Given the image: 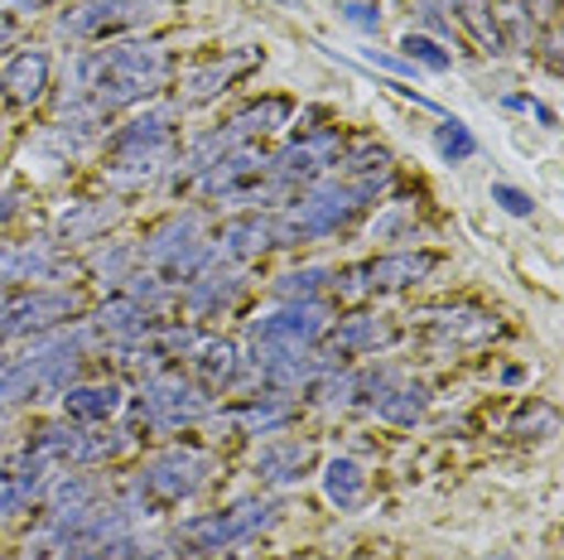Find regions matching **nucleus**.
Listing matches in <instances>:
<instances>
[{
	"label": "nucleus",
	"instance_id": "nucleus-17",
	"mask_svg": "<svg viewBox=\"0 0 564 560\" xmlns=\"http://www.w3.org/2000/svg\"><path fill=\"white\" fill-rule=\"evenodd\" d=\"M275 247V218L271 213H261V208H247V213H237V218H227L223 223V237H217V261H251V257H261V251H271Z\"/></svg>",
	"mask_w": 564,
	"mask_h": 560
},
{
	"label": "nucleus",
	"instance_id": "nucleus-30",
	"mask_svg": "<svg viewBox=\"0 0 564 560\" xmlns=\"http://www.w3.org/2000/svg\"><path fill=\"white\" fill-rule=\"evenodd\" d=\"M333 266H300V271H290V276H280L275 280V295L280 300H314L318 290H328L333 286Z\"/></svg>",
	"mask_w": 564,
	"mask_h": 560
},
{
	"label": "nucleus",
	"instance_id": "nucleus-3",
	"mask_svg": "<svg viewBox=\"0 0 564 560\" xmlns=\"http://www.w3.org/2000/svg\"><path fill=\"white\" fill-rule=\"evenodd\" d=\"M178 111L174 107H150L131 117L126 126L107 136V180L117 189H140L150 180H160L174 164V140H178Z\"/></svg>",
	"mask_w": 564,
	"mask_h": 560
},
{
	"label": "nucleus",
	"instance_id": "nucleus-26",
	"mask_svg": "<svg viewBox=\"0 0 564 560\" xmlns=\"http://www.w3.org/2000/svg\"><path fill=\"white\" fill-rule=\"evenodd\" d=\"M54 271H58V257H54V247H44V241L0 251V286H6V280H48Z\"/></svg>",
	"mask_w": 564,
	"mask_h": 560
},
{
	"label": "nucleus",
	"instance_id": "nucleus-35",
	"mask_svg": "<svg viewBox=\"0 0 564 560\" xmlns=\"http://www.w3.org/2000/svg\"><path fill=\"white\" fill-rule=\"evenodd\" d=\"M30 498H24V488H20V478L15 474H6V469H0V517L6 513H15V507H24Z\"/></svg>",
	"mask_w": 564,
	"mask_h": 560
},
{
	"label": "nucleus",
	"instance_id": "nucleus-11",
	"mask_svg": "<svg viewBox=\"0 0 564 560\" xmlns=\"http://www.w3.org/2000/svg\"><path fill=\"white\" fill-rule=\"evenodd\" d=\"M164 15V0H78L58 24L68 40H111L126 30H145Z\"/></svg>",
	"mask_w": 564,
	"mask_h": 560
},
{
	"label": "nucleus",
	"instance_id": "nucleus-39",
	"mask_svg": "<svg viewBox=\"0 0 564 560\" xmlns=\"http://www.w3.org/2000/svg\"><path fill=\"white\" fill-rule=\"evenodd\" d=\"M10 6H15V10H40L44 0H10Z\"/></svg>",
	"mask_w": 564,
	"mask_h": 560
},
{
	"label": "nucleus",
	"instance_id": "nucleus-25",
	"mask_svg": "<svg viewBox=\"0 0 564 560\" xmlns=\"http://www.w3.org/2000/svg\"><path fill=\"white\" fill-rule=\"evenodd\" d=\"M121 218V203H101V198H93V203H73L68 213L58 218V241H97L101 233H107L111 223Z\"/></svg>",
	"mask_w": 564,
	"mask_h": 560
},
{
	"label": "nucleus",
	"instance_id": "nucleus-10",
	"mask_svg": "<svg viewBox=\"0 0 564 560\" xmlns=\"http://www.w3.org/2000/svg\"><path fill=\"white\" fill-rule=\"evenodd\" d=\"M333 329V314L324 300H285L265 320L251 324V348H275V353H314L324 334Z\"/></svg>",
	"mask_w": 564,
	"mask_h": 560
},
{
	"label": "nucleus",
	"instance_id": "nucleus-14",
	"mask_svg": "<svg viewBox=\"0 0 564 560\" xmlns=\"http://www.w3.org/2000/svg\"><path fill=\"white\" fill-rule=\"evenodd\" d=\"M83 304L73 290H34L30 300L6 304L0 310V338H24V334H44V329H58L78 314Z\"/></svg>",
	"mask_w": 564,
	"mask_h": 560
},
{
	"label": "nucleus",
	"instance_id": "nucleus-19",
	"mask_svg": "<svg viewBox=\"0 0 564 560\" xmlns=\"http://www.w3.org/2000/svg\"><path fill=\"white\" fill-rule=\"evenodd\" d=\"M314 444L310 440H271L261 454H256V478L265 483V488H290V483L310 478L314 469Z\"/></svg>",
	"mask_w": 564,
	"mask_h": 560
},
{
	"label": "nucleus",
	"instance_id": "nucleus-4",
	"mask_svg": "<svg viewBox=\"0 0 564 560\" xmlns=\"http://www.w3.org/2000/svg\"><path fill=\"white\" fill-rule=\"evenodd\" d=\"M87 348H93V329H73V334H54L34 343L24 358L0 367V401H40V397H63L73 377L83 373Z\"/></svg>",
	"mask_w": 564,
	"mask_h": 560
},
{
	"label": "nucleus",
	"instance_id": "nucleus-33",
	"mask_svg": "<svg viewBox=\"0 0 564 560\" xmlns=\"http://www.w3.org/2000/svg\"><path fill=\"white\" fill-rule=\"evenodd\" d=\"M338 15L348 20V24H357V30H362V34H377V24H381L377 6H367V0H343V6H338Z\"/></svg>",
	"mask_w": 564,
	"mask_h": 560
},
{
	"label": "nucleus",
	"instance_id": "nucleus-1",
	"mask_svg": "<svg viewBox=\"0 0 564 560\" xmlns=\"http://www.w3.org/2000/svg\"><path fill=\"white\" fill-rule=\"evenodd\" d=\"M174 63L160 44H107L87 49L68 68V93H63V117L78 121H107L135 101L155 97L170 83Z\"/></svg>",
	"mask_w": 564,
	"mask_h": 560
},
{
	"label": "nucleus",
	"instance_id": "nucleus-23",
	"mask_svg": "<svg viewBox=\"0 0 564 560\" xmlns=\"http://www.w3.org/2000/svg\"><path fill=\"white\" fill-rule=\"evenodd\" d=\"M425 397H430V391L420 387V381L391 373L387 387L371 397V411H377L381 420H391V426H415V420L425 416Z\"/></svg>",
	"mask_w": 564,
	"mask_h": 560
},
{
	"label": "nucleus",
	"instance_id": "nucleus-8",
	"mask_svg": "<svg viewBox=\"0 0 564 560\" xmlns=\"http://www.w3.org/2000/svg\"><path fill=\"white\" fill-rule=\"evenodd\" d=\"M213 406L203 397V387H194L184 373H174V367H160V373H150L140 381V397H135V416L140 426L150 430H178V426H194L203 420Z\"/></svg>",
	"mask_w": 564,
	"mask_h": 560
},
{
	"label": "nucleus",
	"instance_id": "nucleus-18",
	"mask_svg": "<svg viewBox=\"0 0 564 560\" xmlns=\"http://www.w3.org/2000/svg\"><path fill=\"white\" fill-rule=\"evenodd\" d=\"M184 363H188V373H194L208 391H223V387H232L237 373H241V358H237V343H227V338H217V334H194V343H188V353H184Z\"/></svg>",
	"mask_w": 564,
	"mask_h": 560
},
{
	"label": "nucleus",
	"instance_id": "nucleus-13",
	"mask_svg": "<svg viewBox=\"0 0 564 560\" xmlns=\"http://www.w3.org/2000/svg\"><path fill=\"white\" fill-rule=\"evenodd\" d=\"M261 63H265L261 49H232V54H223L213 63H198V68H188L178 78V107H208V101H217L237 78H247Z\"/></svg>",
	"mask_w": 564,
	"mask_h": 560
},
{
	"label": "nucleus",
	"instance_id": "nucleus-2",
	"mask_svg": "<svg viewBox=\"0 0 564 560\" xmlns=\"http://www.w3.org/2000/svg\"><path fill=\"white\" fill-rule=\"evenodd\" d=\"M377 198V184L348 180V174H324L304 189L294 203H285L275 218V247H294V241H324L333 233H343L367 203Z\"/></svg>",
	"mask_w": 564,
	"mask_h": 560
},
{
	"label": "nucleus",
	"instance_id": "nucleus-40",
	"mask_svg": "<svg viewBox=\"0 0 564 560\" xmlns=\"http://www.w3.org/2000/svg\"><path fill=\"white\" fill-rule=\"evenodd\" d=\"M487 560H517V556H511V551H497V556H487Z\"/></svg>",
	"mask_w": 564,
	"mask_h": 560
},
{
	"label": "nucleus",
	"instance_id": "nucleus-5",
	"mask_svg": "<svg viewBox=\"0 0 564 560\" xmlns=\"http://www.w3.org/2000/svg\"><path fill=\"white\" fill-rule=\"evenodd\" d=\"M135 251H140V261H145L160 280H170V286L198 276L203 266L213 261V247H208V237H203L198 213H174V218H164Z\"/></svg>",
	"mask_w": 564,
	"mask_h": 560
},
{
	"label": "nucleus",
	"instance_id": "nucleus-27",
	"mask_svg": "<svg viewBox=\"0 0 564 560\" xmlns=\"http://www.w3.org/2000/svg\"><path fill=\"white\" fill-rule=\"evenodd\" d=\"M290 416H294V406L280 401V391H271V397H251L247 406H237L227 420H232L241 435H271V430H280Z\"/></svg>",
	"mask_w": 564,
	"mask_h": 560
},
{
	"label": "nucleus",
	"instance_id": "nucleus-6",
	"mask_svg": "<svg viewBox=\"0 0 564 560\" xmlns=\"http://www.w3.org/2000/svg\"><path fill=\"white\" fill-rule=\"evenodd\" d=\"M275 513H280L275 498H241L232 507H223V513L188 517L184 527L174 531V541L184 546L188 556H217V551H227V546L256 537L261 527H271Z\"/></svg>",
	"mask_w": 564,
	"mask_h": 560
},
{
	"label": "nucleus",
	"instance_id": "nucleus-16",
	"mask_svg": "<svg viewBox=\"0 0 564 560\" xmlns=\"http://www.w3.org/2000/svg\"><path fill=\"white\" fill-rule=\"evenodd\" d=\"M395 320L391 314H352V320H343L338 329H328V358H371L377 348H387L395 343Z\"/></svg>",
	"mask_w": 564,
	"mask_h": 560
},
{
	"label": "nucleus",
	"instance_id": "nucleus-21",
	"mask_svg": "<svg viewBox=\"0 0 564 560\" xmlns=\"http://www.w3.org/2000/svg\"><path fill=\"white\" fill-rule=\"evenodd\" d=\"M425 329L440 348H478L497 334V320L482 310H434L425 314Z\"/></svg>",
	"mask_w": 564,
	"mask_h": 560
},
{
	"label": "nucleus",
	"instance_id": "nucleus-31",
	"mask_svg": "<svg viewBox=\"0 0 564 560\" xmlns=\"http://www.w3.org/2000/svg\"><path fill=\"white\" fill-rule=\"evenodd\" d=\"M401 58L420 63V68H430V73H448V68H454V54H448L440 40H430V34H405V40H401Z\"/></svg>",
	"mask_w": 564,
	"mask_h": 560
},
{
	"label": "nucleus",
	"instance_id": "nucleus-32",
	"mask_svg": "<svg viewBox=\"0 0 564 560\" xmlns=\"http://www.w3.org/2000/svg\"><path fill=\"white\" fill-rule=\"evenodd\" d=\"M492 203L502 213H511V218H531L535 213V198L525 194V189H517V184H492Z\"/></svg>",
	"mask_w": 564,
	"mask_h": 560
},
{
	"label": "nucleus",
	"instance_id": "nucleus-22",
	"mask_svg": "<svg viewBox=\"0 0 564 560\" xmlns=\"http://www.w3.org/2000/svg\"><path fill=\"white\" fill-rule=\"evenodd\" d=\"M126 406L117 381H83V387H68L63 391V411H68L78 426H107Z\"/></svg>",
	"mask_w": 564,
	"mask_h": 560
},
{
	"label": "nucleus",
	"instance_id": "nucleus-20",
	"mask_svg": "<svg viewBox=\"0 0 564 560\" xmlns=\"http://www.w3.org/2000/svg\"><path fill=\"white\" fill-rule=\"evenodd\" d=\"M48 73H54L48 49H20L6 63V73H0V93H6V101H15V107H34L48 93Z\"/></svg>",
	"mask_w": 564,
	"mask_h": 560
},
{
	"label": "nucleus",
	"instance_id": "nucleus-37",
	"mask_svg": "<svg viewBox=\"0 0 564 560\" xmlns=\"http://www.w3.org/2000/svg\"><path fill=\"white\" fill-rule=\"evenodd\" d=\"M15 213H20V194H0V227L15 218Z\"/></svg>",
	"mask_w": 564,
	"mask_h": 560
},
{
	"label": "nucleus",
	"instance_id": "nucleus-12",
	"mask_svg": "<svg viewBox=\"0 0 564 560\" xmlns=\"http://www.w3.org/2000/svg\"><path fill=\"white\" fill-rule=\"evenodd\" d=\"M338 160H343V136L338 131H314V136L290 140L280 155H271V174L285 194H294V189H310L314 180H324Z\"/></svg>",
	"mask_w": 564,
	"mask_h": 560
},
{
	"label": "nucleus",
	"instance_id": "nucleus-29",
	"mask_svg": "<svg viewBox=\"0 0 564 560\" xmlns=\"http://www.w3.org/2000/svg\"><path fill=\"white\" fill-rule=\"evenodd\" d=\"M434 150H440L444 164H464V160L478 155V140H473V131L458 117H444L434 126Z\"/></svg>",
	"mask_w": 564,
	"mask_h": 560
},
{
	"label": "nucleus",
	"instance_id": "nucleus-34",
	"mask_svg": "<svg viewBox=\"0 0 564 560\" xmlns=\"http://www.w3.org/2000/svg\"><path fill=\"white\" fill-rule=\"evenodd\" d=\"M405 227H410V208H405V203H391V213H381V218L371 223V237L391 241L395 233H405Z\"/></svg>",
	"mask_w": 564,
	"mask_h": 560
},
{
	"label": "nucleus",
	"instance_id": "nucleus-36",
	"mask_svg": "<svg viewBox=\"0 0 564 560\" xmlns=\"http://www.w3.org/2000/svg\"><path fill=\"white\" fill-rule=\"evenodd\" d=\"M362 54H367V63H377V68L395 73V78H410V73H415V63H405V58H395V54H381V49H362Z\"/></svg>",
	"mask_w": 564,
	"mask_h": 560
},
{
	"label": "nucleus",
	"instance_id": "nucleus-38",
	"mask_svg": "<svg viewBox=\"0 0 564 560\" xmlns=\"http://www.w3.org/2000/svg\"><path fill=\"white\" fill-rule=\"evenodd\" d=\"M10 34H15V24H10L6 15H0V44H10Z\"/></svg>",
	"mask_w": 564,
	"mask_h": 560
},
{
	"label": "nucleus",
	"instance_id": "nucleus-15",
	"mask_svg": "<svg viewBox=\"0 0 564 560\" xmlns=\"http://www.w3.org/2000/svg\"><path fill=\"white\" fill-rule=\"evenodd\" d=\"M241 290H247V280H241V266L232 261H208L198 276H188V286L178 290V304H184L194 320H208V314L227 310Z\"/></svg>",
	"mask_w": 564,
	"mask_h": 560
},
{
	"label": "nucleus",
	"instance_id": "nucleus-41",
	"mask_svg": "<svg viewBox=\"0 0 564 560\" xmlns=\"http://www.w3.org/2000/svg\"><path fill=\"white\" fill-rule=\"evenodd\" d=\"M531 6H550V0H531Z\"/></svg>",
	"mask_w": 564,
	"mask_h": 560
},
{
	"label": "nucleus",
	"instance_id": "nucleus-7",
	"mask_svg": "<svg viewBox=\"0 0 564 560\" xmlns=\"http://www.w3.org/2000/svg\"><path fill=\"white\" fill-rule=\"evenodd\" d=\"M213 474V454L194 450V444H174V450H160L155 460L135 474V498L155 503V507H174L208 483Z\"/></svg>",
	"mask_w": 564,
	"mask_h": 560
},
{
	"label": "nucleus",
	"instance_id": "nucleus-9",
	"mask_svg": "<svg viewBox=\"0 0 564 560\" xmlns=\"http://www.w3.org/2000/svg\"><path fill=\"white\" fill-rule=\"evenodd\" d=\"M434 266H440L434 251H391V257H377V261H362V266H348V271H338L328 290L338 300L387 295V290L420 286L425 276H434Z\"/></svg>",
	"mask_w": 564,
	"mask_h": 560
},
{
	"label": "nucleus",
	"instance_id": "nucleus-28",
	"mask_svg": "<svg viewBox=\"0 0 564 560\" xmlns=\"http://www.w3.org/2000/svg\"><path fill=\"white\" fill-rule=\"evenodd\" d=\"M343 174L348 180H362V184H387L391 180V150L387 146H357L343 155Z\"/></svg>",
	"mask_w": 564,
	"mask_h": 560
},
{
	"label": "nucleus",
	"instance_id": "nucleus-24",
	"mask_svg": "<svg viewBox=\"0 0 564 560\" xmlns=\"http://www.w3.org/2000/svg\"><path fill=\"white\" fill-rule=\"evenodd\" d=\"M324 498L338 507V513H357V507L367 503V469L348 460V454L328 460L324 464Z\"/></svg>",
	"mask_w": 564,
	"mask_h": 560
}]
</instances>
